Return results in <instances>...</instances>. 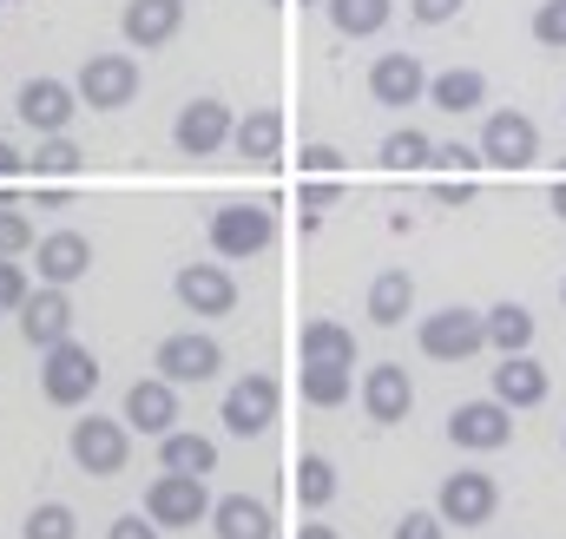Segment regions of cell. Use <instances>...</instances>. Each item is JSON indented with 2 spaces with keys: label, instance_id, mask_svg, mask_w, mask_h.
<instances>
[{
  "label": "cell",
  "instance_id": "6da1fadb",
  "mask_svg": "<svg viewBox=\"0 0 566 539\" xmlns=\"http://www.w3.org/2000/svg\"><path fill=\"white\" fill-rule=\"evenodd\" d=\"M205 237H211V251H218L224 264H251V257H264V251L277 244V218H271V204L238 198V204H218V211H211Z\"/></svg>",
  "mask_w": 566,
  "mask_h": 539
},
{
  "label": "cell",
  "instance_id": "7a4b0ae2",
  "mask_svg": "<svg viewBox=\"0 0 566 539\" xmlns=\"http://www.w3.org/2000/svg\"><path fill=\"white\" fill-rule=\"evenodd\" d=\"M416 342H422L428 362H474L481 349H488V309H468V303H448V309H434L422 316V329H416Z\"/></svg>",
  "mask_w": 566,
  "mask_h": 539
},
{
  "label": "cell",
  "instance_id": "3957f363",
  "mask_svg": "<svg viewBox=\"0 0 566 539\" xmlns=\"http://www.w3.org/2000/svg\"><path fill=\"white\" fill-rule=\"evenodd\" d=\"M93 389H99V356L86 349V342H53L46 356H40V395L53 408H86L93 402Z\"/></svg>",
  "mask_w": 566,
  "mask_h": 539
},
{
  "label": "cell",
  "instance_id": "277c9868",
  "mask_svg": "<svg viewBox=\"0 0 566 539\" xmlns=\"http://www.w3.org/2000/svg\"><path fill=\"white\" fill-rule=\"evenodd\" d=\"M66 447H73L80 474L113 480V474H126V461H133V427H126V414H119V421H113V414H86V421H73Z\"/></svg>",
  "mask_w": 566,
  "mask_h": 539
},
{
  "label": "cell",
  "instance_id": "5b68a950",
  "mask_svg": "<svg viewBox=\"0 0 566 539\" xmlns=\"http://www.w3.org/2000/svg\"><path fill=\"white\" fill-rule=\"evenodd\" d=\"M211 507H218V500L205 494V474H171V467H165V474L145 487V514H151L165 533H178V527H185V533H191V527H211Z\"/></svg>",
  "mask_w": 566,
  "mask_h": 539
},
{
  "label": "cell",
  "instance_id": "8992f818",
  "mask_svg": "<svg viewBox=\"0 0 566 539\" xmlns=\"http://www.w3.org/2000/svg\"><path fill=\"white\" fill-rule=\"evenodd\" d=\"M494 507H501V480H494V474H481V467H454V474L441 480V494H434V514H441L454 533L488 527V520H494Z\"/></svg>",
  "mask_w": 566,
  "mask_h": 539
},
{
  "label": "cell",
  "instance_id": "52a82bcc",
  "mask_svg": "<svg viewBox=\"0 0 566 539\" xmlns=\"http://www.w3.org/2000/svg\"><path fill=\"white\" fill-rule=\"evenodd\" d=\"M481 158H488L494 171H527V165L541 158V126H534L521 106H494V113L481 119Z\"/></svg>",
  "mask_w": 566,
  "mask_h": 539
},
{
  "label": "cell",
  "instance_id": "ba28073f",
  "mask_svg": "<svg viewBox=\"0 0 566 539\" xmlns=\"http://www.w3.org/2000/svg\"><path fill=\"white\" fill-rule=\"evenodd\" d=\"M151 369H158L165 382H178V389H198V382H211V376L224 369V349H218L211 329H178V336L158 342Z\"/></svg>",
  "mask_w": 566,
  "mask_h": 539
},
{
  "label": "cell",
  "instance_id": "9c48e42d",
  "mask_svg": "<svg viewBox=\"0 0 566 539\" xmlns=\"http://www.w3.org/2000/svg\"><path fill=\"white\" fill-rule=\"evenodd\" d=\"M73 86H80V99H86L93 113H126V106L139 99V60H133V53H93Z\"/></svg>",
  "mask_w": 566,
  "mask_h": 539
},
{
  "label": "cell",
  "instance_id": "30bf717a",
  "mask_svg": "<svg viewBox=\"0 0 566 539\" xmlns=\"http://www.w3.org/2000/svg\"><path fill=\"white\" fill-rule=\"evenodd\" d=\"M86 99H80V86H66V80H27L20 93H13V113H20V126H33L40 138H60L73 126V113H80Z\"/></svg>",
  "mask_w": 566,
  "mask_h": 539
},
{
  "label": "cell",
  "instance_id": "8fae6325",
  "mask_svg": "<svg viewBox=\"0 0 566 539\" xmlns=\"http://www.w3.org/2000/svg\"><path fill=\"white\" fill-rule=\"evenodd\" d=\"M448 441H454L461 454H494V447L514 441V408L501 402V395H488V402H461L454 414H448Z\"/></svg>",
  "mask_w": 566,
  "mask_h": 539
},
{
  "label": "cell",
  "instance_id": "7c38bea8",
  "mask_svg": "<svg viewBox=\"0 0 566 539\" xmlns=\"http://www.w3.org/2000/svg\"><path fill=\"white\" fill-rule=\"evenodd\" d=\"M231 133H238V119H231L224 99H191V106H178V119H171V145H178L185 158H211V151H224Z\"/></svg>",
  "mask_w": 566,
  "mask_h": 539
},
{
  "label": "cell",
  "instance_id": "4fadbf2b",
  "mask_svg": "<svg viewBox=\"0 0 566 539\" xmlns=\"http://www.w3.org/2000/svg\"><path fill=\"white\" fill-rule=\"evenodd\" d=\"M369 99L389 106V113L422 106L428 99V66L416 53H376V66H369Z\"/></svg>",
  "mask_w": 566,
  "mask_h": 539
},
{
  "label": "cell",
  "instance_id": "5bb4252c",
  "mask_svg": "<svg viewBox=\"0 0 566 539\" xmlns=\"http://www.w3.org/2000/svg\"><path fill=\"white\" fill-rule=\"evenodd\" d=\"M20 336H27V349H53V342H66L73 336V296L60 289V283H40L27 303H20Z\"/></svg>",
  "mask_w": 566,
  "mask_h": 539
},
{
  "label": "cell",
  "instance_id": "9a60e30c",
  "mask_svg": "<svg viewBox=\"0 0 566 539\" xmlns=\"http://www.w3.org/2000/svg\"><path fill=\"white\" fill-rule=\"evenodd\" d=\"M171 289H178V303L191 316H231L238 309V276L224 264H185L171 276Z\"/></svg>",
  "mask_w": 566,
  "mask_h": 539
},
{
  "label": "cell",
  "instance_id": "2e32d148",
  "mask_svg": "<svg viewBox=\"0 0 566 539\" xmlns=\"http://www.w3.org/2000/svg\"><path fill=\"white\" fill-rule=\"evenodd\" d=\"M409 408H416V382H409L402 362H376V369L363 376V414H369L376 427H402Z\"/></svg>",
  "mask_w": 566,
  "mask_h": 539
},
{
  "label": "cell",
  "instance_id": "e0dca14e",
  "mask_svg": "<svg viewBox=\"0 0 566 539\" xmlns=\"http://www.w3.org/2000/svg\"><path fill=\"white\" fill-rule=\"evenodd\" d=\"M93 270V244H86V231H46L40 244H33V276L40 283H60V289H73L80 276Z\"/></svg>",
  "mask_w": 566,
  "mask_h": 539
},
{
  "label": "cell",
  "instance_id": "ac0fdd59",
  "mask_svg": "<svg viewBox=\"0 0 566 539\" xmlns=\"http://www.w3.org/2000/svg\"><path fill=\"white\" fill-rule=\"evenodd\" d=\"M277 421V376H244V382H231L224 389V427L231 434H264Z\"/></svg>",
  "mask_w": 566,
  "mask_h": 539
},
{
  "label": "cell",
  "instance_id": "d6986e66",
  "mask_svg": "<svg viewBox=\"0 0 566 539\" xmlns=\"http://www.w3.org/2000/svg\"><path fill=\"white\" fill-rule=\"evenodd\" d=\"M126 427H139L151 441H165L171 427H178V382H165V376H145L126 389Z\"/></svg>",
  "mask_w": 566,
  "mask_h": 539
},
{
  "label": "cell",
  "instance_id": "ffe728a7",
  "mask_svg": "<svg viewBox=\"0 0 566 539\" xmlns=\"http://www.w3.org/2000/svg\"><path fill=\"white\" fill-rule=\"evenodd\" d=\"M178 27H185V0H126V13H119V33H126V46H165V40H178Z\"/></svg>",
  "mask_w": 566,
  "mask_h": 539
},
{
  "label": "cell",
  "instance_id": "44dd1931",
  "mask_svg": "<svg viewBox=\"0 0 566 539\" xmlns=\"http://www.w3.org/2000/svg\"><path fill=\"white\" fill-rule=\"evenodd\" d=\"M428 106L461 119V113H481L488 106V80L474 66H448V73H428Z\"/></svg>",
  "mask_w": 566,
  "mask_h": 539
},
{
  "label": "cell",
  "instance_id": "7402d4cb",
  "mask_svg": "<svg viewBox=\"0 0 566 539\" xmlns=\"http://www.w3.org/2000/svg\"><path fill=\"white\" fill-rule=\"evenodd\" d=\"M211 533L218 539H277V520H271L264 500H251V494H224V500L211 507Z\"/></svg>",
  "mask_w": 566,
  "mask_h": 539
},
{
  "label": "cell",
  "instance_id": "603a6c76",
  "mask_svg": "<svg viewBox=\"0 0 566 539\" xmlns=\"http://www.w3.org/2000/svg\"><path fill=\"white\" fill-rule=\"evenodd\" d=\"M494 395L514 408V414H521V408H541L547 402V369H541L527 349H521V356H501V369H494Z\"/></svg>",
  "mask_w": 566,
  "mask_h": 539
},
{
  "label": "cell",
  "instance_id": "cb8c5ba5",
  "mask_svg": "<svg viewBox=\"0 0 566 539\" xmlns=\"http://www.w3.org/2000/svg\"><path fill=\"white\" fill-rule=\"evenodd\" d=\"M231 151L244 158V165H277L283 158V113H244L238 119V133H231Z\"/></svg>",
  "mask_w": 566,
  "mask_h": 539
},
{
  "label": "cell",
  "instance_id": "d4e9b609",
  "mask_svg": "<svg viewBox=\"0 0 566 539\" xmlns=\"http://www.w3.org/2000/svg\"><path fill=\"white\" fill-rule=\"evenodd\" d=\"M363 309H369L376 329H396L402 316H416V276H409V270H382V276L369 283V303H363Z\"/></svg>",
  "mask_w": 566,
  "mask_h": 539
},
{
  "label": "cell",
  "instance_id": "484cf974",
  "mask_svg": "<svg viewBox=\"0 0 566 539\" xmlns=\"http://www.w3.org/2000/svg\"><path fill=\"white\" fill-rule=\"evenodd\" d=\"M296 356L303 362H356V329L336 323V316H310L303 336H296Z\"/></svg>",
  "mask_w": 566,
  "mask_h": 539
},
{
  "label": "cell",
  "instance_id": "4316f807",
  "mask_svg": "<svg viewBox=\"0 0 566 539\" xmlns=\"http://www.w3.org/2000/svg\"><path fill=\"white\" fill-rule=\"evenodd\" d=\"M158 467H171V474H218V441L191 434V427H171L158 441Z\"/></svg>",
  "mask_w": 566,
  "mask_h": 539
},
{
  "label": "cell",
  "instance_id": "83f0119b",
  "mask_svg": "<svg viewBox=\"0 0 566 539\" xmlns=\"http://www.w3.org/2000/svg\"><path fill=\"white\" fill-rule=\"evenodd\" d=\"M356 362H303V376H296V389H303V402L310 408H343L349 402V389H356V376H349Z\"/></svg>",
  "mask_w": 566,
  "mask_h": 539
},
{
  "label": "cell",
  "instance_id": "f1b7e54d",
  "mask_svg": "<svg viewBox=\"0 0 566 539\" xmlns=\"http://www.w3.org/2000/svg\"><path fill=\"white\" fill-rule=\"evenodd\" d=\"M534 342V309L527 303H494L488 309V349L494 356H521Z\"/></svg>",
  "mask_w": 566,
  "mask_h": 539
},
{
  "label": "cell",
  "instance_id": "f546056e",
  "mask_svg": "<svg viewBox=\"0 0 566 539\" xmlns=\"http://www.w3.org/2000/svg\"><path fill=\"white\" fill-rule=\"evenodd\" d=\"M323 7H329V27H336L343 40H369V33H382L389 13H396V0H323Z\"/></svg>",
  "mask_w": 566,
  "mask_h": 539
},
{
  "label": "cell",
  "instance_id": "4dcf8cb0",
  "mask_svg": "<svg viewBox=\"0 0 566 539\" xmlns=\"http://www.w3.org/2000/svg\"><path fill=\"white\" fill-rule=\"evenodd\" d=\"M376 158H382V171H422V165H434V138L422 126H396Z\"/></svg>",
  "mask_w": 566,
  "mask_h": 539
},
{
  "label": "cell",
  "instance_id": "1f68e13d",
  "mask_svg": "<svg viewBox=\"0 0 566 539\" xmlns=\"http://www.w3.org/2000/svg\"><path fill=\"white\" fill-rule=\"evenodd\" d=\"M27 171L60 184V178H80V171H86V151H80L66 133H60V138H40V145H33V158H27Z\"/></svg>",
  "mask_w": 566,
  "mask_h": 539
},
{
  "label": "cell",
  "instance_id": "d6a6232c",
  "mask_svg": "<svg viewBox=\"0 0 566 539\" xmlns=\"http://www.w3.org/2000/svg\"><path fill=\"white\" fill-rule=\"evenodd\" d=\"M296 500H303L310 514H323V507L336 500V467H329L323 454H303V461H296Z\"/></svg>",
  "mask_w": 566,
  "mask_h": 539
},
{
  "label": "cell",
  "instance_id": "836d02e7",
  "mask_svg": "<svg viewBox=\"0 0 566 539\" xmlns=\"http://www.w3.org/2000/svg\"><path fill=\"white\" fill-rule=\"evenodd\" d=\"M73 533H80V520H73L66 500H40V507L20 520V539H73Z\"/></svg>",
  "mask_w": 566,
  "mask_h": 539
},
{
  "label": "cell",
  "instance_id": "e575fe53",
  "mask_svg": "<svg viewBox=\"0 0 566 539\" xmlns=\"http://www.w3.org/2000/svg\"><path fill=\"white\" fill-rule=\"evenodd\" d=\"M33 244H40V237H33V218L0 198V257H27Z\"/></svg>",
  "mask_w": 566,
  "mask_h": 539
},
{
  "label": "cell",
  "instance_id": "d590c367",
  "mask_svg": "<svg viewBox=\"0 0 566 539\" xmlns=\"http://www.w3.org/2000/svg\"><path fill=\"white\" fill-rule=\"evenodd\" d=\"M534 40L547 53H566V0H541L534 7Z\"/></svg>",
  "mask_w": 566,
  "mask_h": 539
},
{
  "label": "cell",
  "instance_id": "8d00e7d4",
  "mask_svg": "<svg viewBox=\"0 0 566 539\" xmlns=\"http://www.w3.org/2000/svg\"><path fill=\"white\" fill-rule=\"evenodd\" d=\"M488 158H481V145H434V171H448V178H474Z\"/></svg>",
  "mask_w": 566,
  "mask_h": 539
},
{
  "label": "cell",
  "instance_id": "74e56055",
  "mask_svg": "<svg viewBox=\"0 0 566 539\" xmlns=\"http://www.w3.org/2000/svg\"><path fill=\"white\" fill-rule=\"evenodd\" d=\"M33 296V283H27V270L13 264V257H0V309L7 316H20V303Z\"/></svg>",
  "mask_w": 566,
  "mask_h": 539
},
{
  "label": "cell",
  "instance_id": "f35d334b",
  "mask_svg": "<svg viewBox=\"0 0 566 539\" xmlns=\"http://www.w3.org/2000/svg\"><path fill=\"white\" fill-rule=\"evenodd\" d=\"M343 191H349L343 178H310V184H303V211H310V224H316L329 204H343Z\"/></svg>",
  "mask_w": 566,
  "mask_h": 539
},
{
  "label": "cell",
  "instance_id": "ab89813d",
  "mask_svg": "<svg viewBox=\"0 0 566 539\" xmlns=\"http://www.w3.org/2000/svg\"><path fill=\"white\" fill-rule=\"evenodd\" d=\"M296 171H310V178H343V151H336V145H303Z\"/></svg>",
  "mask_w": 566,
  "mask_h": 539
},
{
  "label": "cell",
  "instance_id": "60d3db41",
  "mask_svg": "<svg viewBox=\"0 0 566 539\" xmlns=\"http://www.w3.org/2000/svg\"><path fill=\"white\" fill-rule=\"evenodd\" d=\"M389 539H448V520L441 514H402Z\"/></svg>",
  "mask_w": 566,
  "mask_h": 539
},
{
  "label": "cell",
  "instance_id": "b9f144b4",
  "mask_svg": "<svg viewBox=\"0 0 566 539\" xmlns=\"http://www.w3.org/2000/svg\"><path fill=\"white\" fill-rule=\"evenodd\" d=\"M106 539H165V527H158L151 514H119V520L106 527Z\"/></svg>",
  "mask_w": 566,
  "mask_h": 539
},
{
  "label": "cell",
  "instance_id": "7bdbcfd3",
  "mask_svg": "<svg viewBox=\"0 0 566 539\" xmlns=\"http://www.w3.org/2000/svg\"><path fill=\"white\" fill-rule=\"evenodd\" d=\"M461 7H468V0H409V13H416L422 27H441V20H454Z\"/></svg>",
  "mask_w": 566,
  "mask_h": 539
},
{
  "label": "cell",
  "instance_id": "ee69618b",
  "mask_svg": "<svg viewBox=\"0 0 566 539\" xmlns=\"http://www.w3.org/2000/svg\"><path fill=\"white\" fill-rule=\"evenodd\" d=\"M434 198H441V204H468V198H474V178H441Z\"/></svg>",
  "mask_w": 566,
  "mask_h": 539
},
{
  "label": "cell",
  "instance_id": "f6af8a7d",
  "mask_svg": "<svg viewBox=\"0 0 566 539\" xmlns=\"http://www.w3.org/2000/svg\"><path fill=\"white\" fill-rule=\"evenodd\" d=\"M20 171H27V158H20V151L0 138V184H7V178H20Z\"/></svg>",
  "mask_w": 566,
  "mask_h": 539
},
{
  "label": "cell",
  "instance_id": "bcb514c9",
  "mask_svg": "<svg viewBox=\"0 0 566 539\" xmlns=\"http://www.w3.org/2000/svg\"><path fill=\"white\" fill-rule=\"evenodd\" d=\"M296 539H343L336 527H323V520H310V527H296Z\"/></svg>",
  "mask_w": 566,
  "mask_h": 539
},
{
  "label": "cell",
  "instance_id": "7dc6e473",
  "mask_svg": "<svg viewBox=\"0 0 566 539\" xmlns=\"http://www.w3.org/2000/svg\"><path fill=\"white\" fill-rule=\"evenodd\" d=\"M547 204H554V218H566V178H554V191H547Z\"/></svg>",
  "mask_w": 566,
  "mask_h": 539
},
{
  "label": "cell",
  "instance_id": "c3c4849f",
  "mask_svg": "<svg viewBox=\"0 0 566 539\" xmlns=\"http://www.w3.org/2000/svg\"><path fill=\"white\" fill-rule=\"evenodd\" d=\"M560 303H566V276H560Z\"/></svg>",
  "mask_w": 566,
  "mask_h": 539
},
{
  "label": "cell",
  "instance_id": "681fc988",
  "mask_svg": "<svg viewBox=\"0 0 566 539\" xmlns=\"http://www.w3.org/2000/svg\"><path fill=\"white\" fill-rule=\"evenodd\" d=\"M0 316H7V309H0Z\"/></svg>",
  "mask_w": 566,
  "mask_h": 539
}]
</instances>
